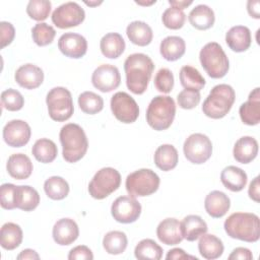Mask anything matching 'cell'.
<instances>
[{
	"instance_id": "cell-13",
	"label": "cell",
	"mask_w": 260,
	"mask_h": 260,
	"mask_svg": "<svg viewBox=\"0 0 260 260\" xmlns=\"http://www.w3.org/2000/svg\"><path fill=\"white\" fill-rule=\"evenodd\" d=\"M114 219L121 223H131L138 219L141 213V205L132 196H120L111 206Z\"/></svg>"
},
{
	"instance_id": "cell-44",
	"label": "cell",
	"mask_w": 260,
	"mask_h": 260,
	"mask_svg": "<svg viewBox=\"0 0 260 260\" xmlns=\"http://www.w3.org/2000/svg\"><path fill=\"white\" fill-rule=\"evenodd\" d=\"M1 104L4 109L15 112L22 109L24 105V99L18 90L8 88L1 93Z\"/></svg>"
},
{
	"instance_id": "cell-25",
	"label": "cell",
	"mask_w": 260,
	"mask_h": 260,
	"mask_svg": "<svg viewBox=\"0 0 260 260\" xmlns=\"http://www.w3.org/2000/svg\"><path fill=\"white\" fill-rule=\"evenodd\" d=\"M220 181L226 189L233 192H240L246 187L248 177L241 168L229 166L221 171Z\"/></svg>"
},
{
	"instance_id": "cell-51",
	"label": "cell",
	"mask_w": 260,
	"mask_h": 260,
	"mask_svg": "<svg viewBox=\"0 0 260 260\" xmlns=\"http://www.w3.org/2000/svg\"><path fill=\"white\" fill-rule=\"evenodd\" d=\"M248 194L249 197L254 200L255 202H259L260 201V185H259V177H255L253 179V181L250 183L249 185V189H248Z\"/></svg>"
},
{
	"instance_id": "cell-46",
	"label": "cell",
	"mask_w": 260,
	"mask_h": 260,
	"mask_svg": "<svg viewBox=\"0 0 260 260\" xmlns=\"http://www.w3.org/2000/svg\"><path fill=\"white\" fill-rule=\"evenodd\" d=\"M0 204L4 209L16 208V186L10 183L2 184L0 187Z\"/></svg>"
},
{
	"instance_id": "cell-4",
	"label": "cell",
	"mask_w": 260,
	"mask_h": 260,
	"mask_svg": "<svg viewBox=\"0 0 260 260\" xmlns=\"http://www.w3.org/2000/svg\"><path fill=\"white\" fill-rule=\"evenodd\" d=\"M235 100L236 93L231 85L217 84L203 102L202 112L211 119H221L231 111Z\"/></svg>"
},
{
	"instance_id": "cell-56",
	"label": "cell",
	"mask_w": 260,
	"mask_h": 260,
	"mask_svg": "<svg viewBox=\"0 0 260 260\" xmlns=\"http://www.w3.org/2000/svg\"><path fill=\"white\" fill-rule=\"evenodd\" d=\"M84 3H85L86 5H88V6H98V5L102 4V1H99V2H96V1H95V2H90V1L87 2V1H85Z\"/></svg>"
},
{
	"instance_id": "cell-6",
	"label": "cell",
	"mask_w": 260,
	"mask_h": 260,
	"mask_svg": "<svg viewBox=\"0 0 260 260\" xmlns=\"http://www.w3.org/2000/svg\"><path fill=\"white\" fill-rule=\"evenodd\" d=\"M201 66L211 78H222L229 71L230 62L221 46L216 42L207 43L200 50Z\"/></svg>"
},
{
	"instance_id": "cell-8",
	"label": "cell",
	"mask_w": 260,
	"mask_h": 260,
	"mask_svg": "<svg viewBox=\"0 0 260 260\" xmlns=\"http://www.w3.org/2000/svg\"><path fill=\"white\" fill-rule=\"evenodd\" d=\"M49 116L57 122H64L71 118L74 107L71 92L62 86L52 88L46 98Z\"/></svg>"
},
{
	"instance_id": "cell-10",
	"label": "cell",
	"mask_w": 260,
	"mask_h": 260,
	"mask_svg": "<svg viewBox=\"0 0 260 260\" xmlns=\"http://www.w3.org/2000/svg\"><path fill=\"white\" fill-rule=\"evenodd\" d=\"M183 150L186 158L195 165L207 161L212 154L211 140L202 133L191 134L184 142Z\"/></svg>"
},
{
	"instance_id": "cell-26",
	"label": "cell",
	"mask_w": 260,
	"mask_h": 260,
	"mask_svg": "<svg viewBox=\"0 0 260 260\" xmlns=\"http://www.w3.org/2000/svg\"><path fill=\"white\" fill-rule=\"evenodd\" d=\"M181 232L183 239L193 242L199 239L207 232V224L201 216L190 214L184 217L181 222Z\"/></svg>"
},
{
	"instance_id": "cell-50",
	"label": "cell",
	"mask_w": 260,
	"mask_h": 260,
	"mask_svg": "<svg viewBox=\"0 0 260 260\" xmlns=\"http://www.w3.org/2000/svg\"><path fill=\"white\" fill-rule=\"evenodd\" d=\"M230 260H251L253 259L252 252L244 247H238L233 250V252L229 256Z\"/></svg>"
},
{
	"instance_id": "cell-43",
	"label": "cell",
	"mask_w": 260,
	"mask_h": 260,
	"mask_svg": "<svg viewBox=\"0 0 260 260\" xmlns=\"http://www.w3.org/2000/svg\"><path fill=\"white\" fill-rule=\"evenodd\" d=\"M161 20L166 27L170 29H179L185 23L186 14L181 9L170 7L164 11Z\"/></svg>"
},
{
	"instance_id": "cell-7",
	"label": "cell",
	"mask_w": 260,
	"mask_h": 260,
	"mask_svg": "<svg viewBox=\"0 0 260 260\" xmlns=\"http://www.w3.org/2000/svg\"><path fill=\"white\" fill-rule=\"evenodd\" d=\"M159 183V177L152 170L140 169L127 176L125 187L130 196L144 197L156 192Z\"/></svg>"
},
{
	"instance_id": "cell-11",
	"label": "cell",
	"mask_w": 260,
	"mask_h": 260,
	"mask_svg": "<svg viewBox=\"0 0 260 260\" xmlns=\"http://www.w3.org/2000/svg\"><path fill=\"white\" fill-rule=\"evenodd\" d=\"M111 110L116 119L125 124L135 122L139 116L137 103L125 91H118L112 96Z\"/></svg>"
},
{
	"instance_id": "cell-21",
	"label": "cell",
	"mask_w": 260,
	"mask_h": 260,
	"mask_svg": "<svg viewBox=\"0 0 260 260\" xmlns=\"http://www.w3.org/2000/svg\"><path fill=\"white\" fill-rule=\"evenodd\" d=\"M225 42L234 52H245L250 48L252 43L251 31L245 25L233 26L225 34Z\"/></svg>"
},
{
	"instance_id": "cell-23",
	"label": "cell",
	"mask_w": 260,
	"mask_h": 260,
	"mask_svg": "<svg viewBox=\"0 0 260 260\" xmlns=\"http://www.w3.org/2000/svg\"><path fill=\"white\" fill-rule=\"evenodd\" d=\"M230 206L231 200L229 196L218 190L208 193L204 200L205 210L213 218L222 217L229 211Z\"/></svg>"
},
{
	"instance_id": "cell-53",
	"label": "cell",
	"mask_w": 260,
	"mask_h": 260,
	"mask_svg": "<svg viewBox=\"0 0 260 260\" xmlns=\"http://www.w3.org/2000/svg\"><path fill=\"white\" fill-rule=\"evenodd\" d=\"M259 6H260V2L259 1H248L247 2V10H248V13L250 14L251 17L253 18H256V19H259L260 18V9H259Z\"/></svg>"
},
{
	"instance_id": "cell-55",
	"label": "cell",
	"mask_w": 260,
	"mask_h": 260,
	"mask_svg": "<svg viewBox=\"0 0 260 260\" xmlns=\"http://www.w3.org/2000/svg\"><path fill=\"white\" fill-rule=\"evenodd\" d=\"M171 7H175L178 9L183 10L184 8L188 7L189 5L192 4V1H186V0H182V1H175V0H170L169 1Z\"/></svg>"
},
{
	"instance_id": "cell-31",
	"label": "cell",
	"mask_w": 260,
	"mask_h": 260,
	"mask_svg": "<svg viewBox=\"0 0 260 260\" xmlns=\"http://www.w3.org/2000/svg\"><path fill=\"white\" fill-rule=\"evenodd\" d=\"M102 54L110 59L120 57L125 50V41L118 32H109L105 35L100 42Z\"/></svg>"
},
{
	"instance_id": "cell-35",
	"label": "cell",
	"mask_w": 260,
	"mask_h": 260,
	"mask_svg": "<svg viewBox=\"0 0 260 260\" xmlns=\"http://www.w3.org/2000/svg\"><path fill=\"white\" fill-rule=\"evenodd\" d=\"M31 153L35 158L43 164L52 162L58 154V148L54 141L48 138L37 140L31 148Z\"/></svg>"
},
{
	"instance_id": "cell-24",
	"label": "cell",
	"mask_w": 260,
	"mask_h": 260,
	"mask_svg": "<svg viewBox=\"0 0 260 260\" xmlns=\"http://www.w3.org/2000/svg\"><path fill=\"white\" fill-rule=\"evenodd\" d=\"M235 159L241 164H249L258 154V142L252 136H243L239 138L233 149Z\"/></svg>"
},
{
	"instance_id": "cell-39",
	"label": "cell",
	"mask_w": 260,
	"mask_h": 260,
	"mask_svg": "<svg viewBox=\"0 0 260 260\" xmlns=\"http://www.w3.org/2000/svg\"><path fill=\"white\" fill-rule=\"evenodd\" d=\"M134 255L141 260H159L162 257V248L151 239H143L136 245Z\"/></svg>"
},
{
	"instance_id": "cell-15",
	"label": "cell",
	"mask_w": 260,
	"mask_h": 260,
	"mask_svg": "<svg viewBox=\"0 0 260 260\" xmlns=\"http://www.w3.org/2000/svg\"><path fill=\"white\" fill-rule=\"evenodd\" d=\"M31 130L23 120H11L3 128V139L11 147L24 146L30 139Z\"/></svg>"
},
{
	"instance_id": "cell-47",
	"label": "cell",
	"mask_w": 260,
	"mask_h": 260,
	"mask_svg": "<svg viewBox=\"0 0 260 260\" xmlns=\"http://www.w3.org/2000/svg\"><path fill=\"white\" fill-rule=\"evenodd\" d=\"M201 95L199 91L191 90V89H184L179 92L177 96L178 105L180 108L185 110H191L198 106L200 103Z\"/></svg>"
},
{
	"instance_id": "cell-17",
	"label": "cell",
	"mask_w": 260,
	"mask_h": 260,
	"mask_svg": "<svg viewBox=\"0 0 260 260\" xmlns=\"http://www.w3.org/2000/svg\"><path fill=\"white\" fill-rule=\"evenodd\" d=\"M54 241L61 246H68L76 241L79 236L77 223L71 218H61L53 226Z\"/></svg>"
},
{
	"instance_id": "cell-1",
	"label": "cell",
	"mask_w": 260,
	"mask_h": 260,
	"mask_svg": "<svg viewBox=\"0 0 260 260\" xmlns=\"http://www.w3.org/2000/svg\"><path fill=\"white\" fill-rule=\"evenodd\" d=\"M153 69L154 64L147 55L142 53L129 55L124 62L128 89L135 94H142L147 89Z\"/></svg>"
},
{
	"instance_id": "cell-19",
	"label": "cell",
	"mask_w": 260,
	"mask_h": 260,
	"mask_svg": "<svg viewBox=\"0 0 260 260\" xmlns=\"http://www.w3.org/2000/svg\"><path fill=\"white\" fill-rule=\"evenodd\" d=\"M239 114L242 122L249 126H254L260 122V88H254L249 96L248 101L241 105Z\"/></svg>"
},
{
	"instance_id": "cell-42",
	"label": "cell",
	"mask_w": 260,
	"mask_h": 260,
	"mask_svg": "<svg viewBox=\"0 0 260 260\" xmlns=\"http://www.w3.org/2000/svg\"><path fill=\"white\" fill-rule=\"evenodd\" d=\"M51 7L52 4L48 0H30L26 6V13L31 19L43 21L48 18Z\"/></svg>"
},
{
	"instance_id": "cell-12",
	"label": "cell",
	"mask_w": 260,
	"mask_h": 260,
	"mask_svg": "<svg viewBox=\"0 0 260 260\" xmlns=\"http://www.w3.org/2000/svg\"><path fill=\"white\" fill-rule=\"evenodd\" d=\"M85 18L83 8L76 2H66L58 6L52 13V21L59 28L79 25Z\"/></svg>"
},
{
	"instance_id": "cell-32",
	"label": "cell",
	"mask_w": 260,
	"mask_h": 260,
	"mask_svg": "<svg viewBox=\"0 0 260 260\" xmlns=\"http://www.w3.org/2000/svg\"><path fill=\"white\" fill-rule=\"evenodd\" d=\"M223 244L219 238L214 235L204 234L200 237L198 250L200 255L207 260L219 258L223 253Z\"/></svg>"
},
{
	"instance_id": "cell-29",
	"label": "cell",
	"mask_w": 260,
	"mask_h": 260,
	"mask_svg": "<svg viewBox=\"0 0 260 260\" xmlns=\"http://www.w3.org/2000/svg\"><path fill=\"white\" fill-rule=\"evenodd\" d=\"M153 158L155 166L159 170L168 172L177 167L179 154L174 145L162 144L156 148Z\"/></svg>"
},
{
	"instance_id": "cell-36",
	"label": "cell",
	"mask_w": 260,
	"mask_h": 260,
	"mask_svg": "<svg viewBox=\"0 0 260 260\" xmlns=\"http://www.w3.org/2000/svg\"><path fill=\"white\" fill-rule=\"evenodd\" d=\"M180 81L185 89L200 91L205 86V79L201 73L192 66L185 65L180 70Z\"/></svg>"
},
{
	"instance_id": "cell-9",
	"label": "cell",
	"mask_w": 260,
	"mask_h": 260,
	"mask_svg": "<svg viewBox=\"0 0 260 260\" xmlns=\"http://www.w3.org/2000/svg\"><path fill=\"white\" fill-rule=\"evenodd\" d=\"M121 184V175L114 168H103L98 171L88 184L89 195L98 200L104 199L116 191Z\"/></svg>"
},
{
	"instance_id": "cell-41",
	"label": "cell",
	"mask_w": 260,
	"mask_h": 260,
	"mask_svg": "<svg viewBox=\"0 0 260 260\" xmlns=\"http://www.w3.org/2000/svg\"><path fill=\"white\" fill-rule=\"evenodd\" d=\"M55 36V28L45 22H39L31 28L32 40L40 47H44L51 44Z\"/></svg>"
},
{
	"instance_id": "cell-2",
	"label": "cell",
	"mask_w": 260,
	"mask_h": 260,
	"mask_svg": "<svg viewBox=\"0 0 260 260\" xmlns=\"http://www.w3.org/2000/svg\"><path fill=\"white\" fill-rule=\"evenodd\" d=\"M223 228L233 239L254 243L260 238V219L254 213L235 212L225 219Z\"/></svg>"
},
{
	"instance_id": "cell-57",
	"label": "cell",
	"mask_w": 260,
	"mask_h": 260,
	"mask_svg": "<svg viewBox=\"0 0 260 260\" xmlns=\"http://www.w3.org/2000/svg\"><path fill=\"white\" fill-rule=\"evenodd\" d=\"M137 4L139 5H151L153 3H155V0L154 1H150V2H141V1H135Z\"/></svg>"
},
{
	"instance_id": "cell-3",
	"label": "cell",
	"mask_w": 260,
	"mask_h": 260,
	"mask_svg": "<svg viewBox=\"0 0 260 260\" xmlns=\"http://www.w3.org/2000/svg\"><path fill=\"white\" fill-rule=\"evenodd\" d=\"M63 158L67 162L80 160L87 151L88 141L84 130L74 123L64 125L59 133Z\"/></svg>"
},
{
	"instance_id": "cell-49",
	"label": "cell",
	"mask_w": 260,
	"mask_h": 260,
	"mask_svg": "<svg viewBox=\"0 0 260 260\" xmlns=\"http://www.w3.org/2000/svg\"><path fill=\"white\" fill-rule=\"evenodd\" d=\"M69 260H92L93 254L91 250L84 245H79L70 250L68 254Z\"/></svg>"
},
{
	"instance_id": "cell-52",
	"label": "cell",
	"mask_w": 260,
	"mask_h": 260,
	"mask_svg": "<svg viewBox=\"0 0 260 260\" xmlns=\"http://www.w3.org/2000/svg\"><path fill=\"white\" fill-rule=\"evenodd\" d=\"M167 259H175V260H181V259H195L197 260V257L195 256H191L188 255L183 249L181 248H174L172 250H170L166 256Z\"/></svg>"
},
{
	"instance_id": "cell-54",
	"label": "cell",
	"mask_w": 260,
	"mask_h": 260,
	"mask_svg": "<svg viewBox=\"0 0 260 260\" xmlns=\"http://www.w3.org/2000/svg\"><path fill=\"white\" fill-rule=\"evenodd\" d=\"M18 260H38L40 259V256L39 254L32 250V249H24L22 250L16 257Z\"/></svg>"
},
{
	"instance_id": "cell-40",
	"label": "cell",
	"mask_w": 260,
	"mask_h": 260,
	"mask_svg": "<svg viewBox=\"0 0 260 260\" xmlns=\"http://www.w3.org/2000/svg\"><path fill=\"white\" fill-rule=\"evenodd\" d=\"M78 106L83 113L94 115L103 110L104 100L95 92L84 91L78 96Z\"/></svg>"
},
{
	"instance_id": "cell-16",
	"label": "cell",
	"mask_w": 260,
	"mask_h": 260,
	"mask_svg": "<svg viewBox=\"0 0 260 260\" xmlns=\"http://www.w3.org/2000/svg\"><path fill=\"white\" fill-rule=\"evenodd\" d=\"M58 48L66 57L79 59L86 54L87 42L79 34L65 32L59 38Z\"/></svg>"
},
{
	"instance_id": "cell-30",
	"label": "cell",
	"mask_w": 260,
	"mask_h": 260,
	"mask_svg": "<svg viewBox=\"0 0 260 260\" xmlns=\"http://www.w3.org/2000/svg\"><path fill=\"white\" fill-rule=\"evenodd\" d=\"M186 51L185 41L178 36L165 38L159 46V52L167 61H176L180 59Z\"/></svg>"
},
{
	"instance_id": "cell-20",
	"label": "cell",
	"mask_w": 260,
	"mask_h": 260,
	"mask_svg": "<svg viewBox=\"0 0 260 260\" xmlns=\"http://www.w3.org/2000/svg\"><path fill=\"white\" fill-rule=\"evenodd\" d=\"M156 236L158 240L168 246H174L183 241L181 232V222L173 217L161 220L156 228Z\"/></svg>"
},
{
	"instance_id": "cell-48",
	"label": "cell",
	"mask_w": 260,
	"mask_h": 260,
	"mask_svg": "<svg viewBox=\"0 0 260 260\" xmlns=\"http://www.w3.org/2000/svg\"><path fill=\"white\" fill-rule=\"evenodd\" d=\"M0 34H1V48H5L10 45L15 37L14 26L7 21L0 22Z\"/></svg>"
},
{
	"instance_id": "cell-18",
	"label": "cell",
	"mask_w": 260,
	"mask_h": 260,
	"mask_svg": "<svg viewBox=\"0 0 260 260\" xmlns=\"http://www.w3.org/2000/svg\"><path fill=\"white\" fill-rule=\"evenodd\" d=\"M15 81L25 89H35L39 87L44 81V72L43 70L31 64L27 63L21 65L14 75Z\"/></svg>"
},
{
	"instance_id": "cell-5",
	"label": "cell",
	"mask_w": 260,
	"mask_h": 260,
	"mask_svg": "<svg viewBox=\"0 0 260 260\" xmlns=\"http://www.w3.org/2000/svg\"><path fill=\"white\" fill-rule=\"evenodd\" d=\"M176 115L175 101L169 95H156L146 110L147 124L156 131L168 129Z\"/></svg>"
},
{
	"instance_id": "cell-28",
	"label": "cell",
	"mask_w": 260,
	"mask_h": 260,
	"mask_svg": "<svg viewBox=\"0 0 260 260\" xmlns=\"http://www.w3.org/2000/svg\"><path fill=\"white\" fill-rule=\"evenodd\" d=\"M188 19L191 25L196 29L205 30L213 25L215 16L213 10L209 6L205 4H199L190 11Z\"/></svg>"
},
{
	"instance_id": "cell-37",
	"label": "cell",
	"mask_w": 260,
	"mask_h": 260,
	"mask_svg": "<svg viewBox=\"0 0 260 260\" xmlns=\"http://www.w3.org/2000/svg\"><path fill=\"white\" fill-rule=\"evenodd\" d=\"M127 244V236L121 231H111L103 239V247L111 255L122 254L126 250Z\"/></svg>"
},
{
	"instance_id": "cell-34",
	"label": "cell",
	"mask_w": 260,
	"mask_h": 260,
	"mask_svg": "<svg viewBox=\"0 0 260 260\" xmlns=\"http://www.w3.org/2000/svg\"><path fill=\"white\" fill-rule=\"evenodd\" d=\"M40 195L38 191L27 185L16 186V208L23 211H31L38 207Z\"/></svg>"
},
{
	"instance_id": "cell-38",
	"label": "cell",
	"mask_w": 260,
	"mask_h": 260,
	"mask_svg": "<svg viewBox=\"0 0 260 260\" xmlns=\"http://www.w3.org/2000/svg\"><path fill=\"white\" fill-rule=\"evenodd\" d=\"M44 190L49 198L53 200H62L69 193V185L62 177L53 176L45 181Z\"/></svg>"
},
{
	"instance_id": "cell-14",
	"label": "cell",
	"mask_w": 260,
	"mask_h": 260,
	"mask_svg": "<svg viewBox=\"0 0 260 260\" xmlns=\"http://www.w3.org/2000/svg\"><path fill=\"white\" fill-rule=\"evenodd\" d=\"M92 85L102 92L116 89L121 82L119 69L111 64H103L94 69L91 75Z\"/></svg>"
},
{
	"instance_id": "cell-27",
	"label": "cell",
	"mask_w": 260,
	"mask_h": 260,
	"mask_svg": "<svg viewBox=\"0 0 260 260\" xmlns=\"http://www.w3.org/2000/svg\"><path fill=\"white\" fill-rule=\"evenodd\" d=\"M126 34L131 43L140 47L149 45L153 38L151 27L146 22L140 20L130 22L126 28Z\"/></svg>"
},
{
	"instance_id": "cell-33",
	"label": "cell",
	"mask_w": 260,
	"mask_h": 260,
	"mask_svg": "<svg viewBox=\"0 0 260 260\" xmlns=\"http://www.w3.org/2000/svg\"><path fill=\"white\" fill-rule=\"evenodd\" d=\"M23 234L21 228L14 222H6L0 232V244L5 250L11 251L19 247L22 242Z\"/></svg>"
},
{
	"instance_id": "cell-45",
	"label": "cell",
	"mask_w": 260,
	"mask_h": 260,
	"mask_svg": "<svg viewBox=\"0 0 260 260\" xmlns=\"http://www.w3.org/2000/svg\"><path fill=\"white\" fill-rule=\"evenodd\" d=\"M154 86L162 93L171 92L174 87V75L172 71L168 68H160L154 76Z\"/></svg>"
},
{
	"instance_id": "cell-22",
	"label": "cell",
	"mask_w": 260,
	"mask_h": 260,
	"mask_svg": "<svg viewBox=\"0 0 260 260\" xmlns=\"http://www.w3.org/2000/svg\"><path fill=\"white\" fill-rule=\"evenodd\" d=\"M6 169L8 174L15 180H25L32 173V162L24 153H14L8 157Z\"/></svg>"
}]
</instances>
